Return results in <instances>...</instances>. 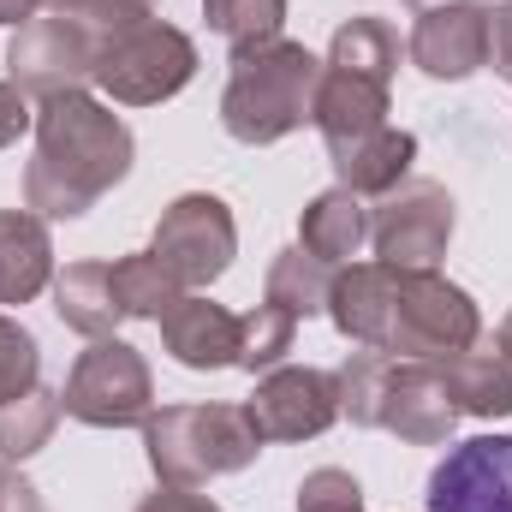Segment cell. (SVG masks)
Wrapping results in <instances>:
<instances>
[{
	"instance_id": "6da1fadb",
	"label": "cell",
	"mask_w": 512,
	"mask_h": 512,
	"mask_svg": "<svg viewBox=\"0 0 512 512\" xmlns=\"http://www.w3.org/2000/svg\"><path fill=\"white\" fill-rule=\"evenodd\" d=\"M328 316L352 346L405 364L465 352L483 334L471 292H459L435 268H393V262H352L346 274H334Z\"/></svg>"
},
{
	"instance_id": "7a4b0ae2",
	"label": "cell",
	"mask_w": 512,
	"mask_h": 512,
	"mask_svg": "<svg viewBox=\"0 0 512 512\" xmlns=\"http://www.w3.org/2000/svg\"><path fill=\"white\" fill-rule=\"evenodd\" d=\"M126 173H131V131L102 102H90L84 90L42 102V114H36V161L24 167V203L42 221L84 215Z\"/></svg>"
},
{
	"instance_id": "3957f363",
	"label": "cell",
	"mask_w": 512,
	"mask_h": 512,
	"mask_svg": "<svg viewBox=\"0 0 512 512\" xmlns=\"http://www.w3.org/2000/svg\"><path fill=\"white\" fill-rule=\"evenodd\" d=\"M316 90H322V60L304 42H268L233 54V78L221 96V126L239 143H280L298 126L316 120Z\"/></svg>"
},
{
	"instance_id": "277c9868",
	"label": "cell",
	"mask_w": 512,
	"mask_h": 512,
	"mask_svg": "<svg viewBox=\"0 0 512 512\" xmlns=\"http://www.w3.org/2000/svg\"><path fill=\"white\" fill-rule=\"evenodd\" d=\"M143 447L167 489H203L209 477L245 471L262 453L245 405H167L143 423Z\"/></svg>"
},
{
	"instance_id": "5b68a950",
	"label": "cell",
	"mask_w": 512,
	"mask_h": 512,
	"mask_svg": "<svg viewBox=\"0 0 512 512\" xmlns=\"http://www.w3.org/2000/svg\"><path fill=\"white\" fill-rule=\"evenodd\" d=\"M191 72H197L191 36L161 24V18H137V24H120V30H102L96 84L126 108H149V102L179 96L191 84Z\"/></svg>"
},
{
	"instance_id": "8992f818",
	"label": "cell",
	"mask_w": 512,
	"mask_h": 512,
	"mask_svg": "<svg viewBox=\"0 0 512 512\" xmlns=\"http://www.w3.org/2000/svg\"><path fill=\"white\" fill-rule=\"evenodd\" d=\"M149 399H155L149 364L131 352L126 340H114V334L96 340V346L72 364L66 393H60L66 417H78V423H90V429H131V423H149Z\"/></svg>"
},
{
	"instance_id": "52a82bcc",
	"label": "cell",
	"mask_w": 512,
	"mask_h": 512,
	"mask_svg": "<svg viewBox=\"0 0 512 512\" xmlns=\"http://www.w3.org/2000/svg\"><path fill=\"white\" fill-rule=\"evenodd\" d=\"M96 48H102V30L90 18H66V12H48V18H30L18 24L12 36V84L24 96H72L84 78H96Z\"/></svg>"
},
{
	"instance_id": "ba28073f",
	"label": "cell",
	"mask_w": 512,
	"mask_h": 512,
	"mask_svg": "<svg viewBox=\"0 0 512 512\" xmlns=\"http://www.w3.org/2000/svg\"><path fill=\"white\" fill-rule=\"evenodd\" d=\"M453 239V197L435 179H399L370 215V245L393 268H435Z\"/></svg>"
},
{
	"instance_id": "9c48e42d",
	"label": "cell",
	"mask_w": 512,
	"mask_h": 512,
	"mask_svg": "<svg viewBox=\"0 0 512 512\" xmlns=\"http://www.w3.org/2000/svg\"><path fill=\"white\" fill-rule=\"evenodd\" d=\"M149 251L161 256V262L179 274V286L191 292V286H209V280L227 274V262L239 251V233H233V215H227L221 197L191 191V197H179V203L161 215Z\"/></svg>"
},
{
	"instance_id": "30bf717a",
	"label": "cell",
	"mask_w": 512,
	"mask_h": 512,
	"mask_svg": "<svg viewBox=\"0 0 512 512\" xmlns=\"http://www.w3.org/2000/svg\"><path fill=\"white\" fill-rule=\"evenodd\" d=\"M429 512H512V435H477L447 447L429 471Z\"/></svg>"
},
{
	"instance_id": "8fae6325",
	"label": "cell",
	"mask_w": 512,
	"mask_h": 512,
	"mask_svg": "<svg viewBox=\"0 0 512 512\" xmlns=\"http://www.w3.org/2000/svg\"><path fill=\"white\" fill-rule=\"evenodd\" d=\"M256 441H310L340 417V382L328 370H268V382L256 387L245 405Z\"/></svg>"
},
{
	"instance_id": "7c38bea8",
	"label": "cell",
	"mask_w": 512,
	"mask_h": 512,
	"mask_svg": "<svg viewBox=\"0 0 512 512\" xmlns=\"http://www.w3.org/2000/svg\"><path fill=\"white\" fill-rule=\"evenodd\" d=\"M411 66L429 78H471L489 66V12L471 0H447V6H423L411 42H405Z\"/></svg>"
},
{
	"instance_id": "4fadbf2b",
	"label": "cell",
	"mask_w": 512,
	"mask_h": 512,
	"mask_svg": "<svg viewBox=\"0 0 512 512\" xmlns=\"http://www.w3.org/2000/svg\"><path fill=\"white\" fill-rule=\"evenodd\" d=\"M453 423H459V405L447 399V382L435 376V364L429 358L423 364H405L399 358L376 429H393L411 447H441V441H453Z\"/></svg>"
},
{
	"instance_id": "5bb4252c",
	"label": "cell",
	"mask_w": 512,
	"mask_h": 512,
	"mask_svg": "<svg viewBox=\"0 0 512 512\" xmlns=\"http://www.w3.org/2000/svg\"><path fill=\"white\" fill-rule=\"evenodd\" d=\"M161 340H167V352L185 370H227V364H239V316L209 304V298H197V292H185L161 316Z\"/></svg>"
},
{
	"instance_id": "9a60e30c",
	"label": "cell",
	"mask_w": 512,
	"mask_h": 512,
	"mask_svg": "<svg viewBox=\"0 0 512 512\" xmlns=\"http://www.w3.org/2000/svg\"><path fill=\"white\" fill-rule=\"evenodd\" d=\"M54 280V245L42 215L0 209V304H30Z\"/></svg>"
},
{
	"instance_id": "2e32d148",
	"label": "cell",
	"mask_w": 512,
	"mask_h": 512,
	"mask_svg": "<svg viewBox=\"0 0 512 512\" xmlns=\"http://www.w3.org/2000/svg\"><path fill=\"white\" fill-rule=\"evenodd\" d=\"M316 126L328 137V149L340 143H358L370 131L387 126V90L370 78H352V72H334L322 66V90H316Z\"/></svg>"
},
{
	"instance_id": "e0dca14e",
	"label": "cell",
	"mask_w": 512,
	"mask_h": 512,
	"mask_svg": "<svg viewBox=\"0 0 512 512\" xmlns=\"http://www.w3.org/2000/svg\"><path fill=\"white\" fill-rule=\"evenodd\" d=\"M54 310L72 334L108 340L126 322V310L114 298V262H72L66 274H54Z\"/></svg>"
},
{
	"instance_id": "ac0fdd59",
	"label": "cell",
	"mask_w": 512,
	"mask_h": 512,
	"mask_svg": "<svg viewBox=\"0 0 512 512\" xmlns=\"http://www.w3.org/2000/svg\"><path fill=\"white\" fill-rule=\"evenodd\" d=\"M334 155V173H340V185L346 191H358V197H387L405 173H411V161H417V137L411 131H370V137H358V143H340V149H328Z\"/></svg>"
},
{
	"instance_id": "d6986e66",
	"label": "cell",
	"mask_w": 512,
	"mask_h": 512,
	"mask_svg": "<svg viewBox=\"0 0 512 512\" xmlns=\"http://www.w3.org/2000/svg\"><path fill=\"white\" fill-rule=\"evenodd\" d=\"M435 376L447 382V399L471 417H512V364L501 352H447V358H429Z\"/></svg>"
},
{
	"instance_id": "ffe728a7",
	"label": "cell",
	"mask_w": 512,
	"mask_h": 512,
	"mask_svg": "<svg viewBox=\"0 0 512 512\" xmlns=\"http://www.w3.org/2000/svg\"><path fill=\"white\" fill-rule=\"evenodd\" d=\"M364 239H370V209H364V197L358 191H322L310 209H304V227H298V245L310 256H322L328 268H340V262H352V256L364 251Z\"/></svg>"
},
{
	"instance_id": "44dd1931",
	"label": "cell",
	"mask_w": 512,
	"mask_h": 512,
	"mask_svg": "<svg viewBox=\"0 0 512 512\" xmlns=\"http://www.w3.org/2000/svg\"><path fill=\"white\" fill-rule=\"evenodd\" d=\"M328 298H334V268L322 256H310L304 245L274 256V268H268V304H280L286 316H316V310H328Z\"/></svg>"
},
{
	"instance_id": "7402d4cb",
	"label": "cell",
	"mask_w": 512,
	"mask_h": 512,
	"mask_svg": "<svg viewBox=\"0 0 512 512\" xmlns=\"http://www.w3.org/2000/svg\"><path fill=\"white\" fill-rule=\"evenodd\" d=\"M328 66L334 72H352V78H370V84H382L393 78V66H399V36L387 30L382 18H352V24H340L334 30V48H328Z\"/></svg>"
},
{
	"instance_id": "603a6c76",
	"label": "cell",
	"mask_w": 512,
	"mask_h": 512,
	"mask_svg": "<svg viewBox=\"0 0 512 512\" xmlns=\"http://www.w3.org/2000/svg\"><path fill=\"white\" fill-rule=\"evenodd\" d=\"M114 298H120V310L126 316H167L179 298H185V286H179V274L161 262L155 251H143V256H120L114 262Z\"/></svg>"
},
{
	"instance_id": "cb8c5ba5",
	"label": "cell",
	"mask_w": 512,
	"mask_h": 512,
	"mask_svg": "<svg viewBox=\"0 0 512 512\" xmlns=\"http://www.w3.org/2000/svg\"><path fill=\"white\" fill-rule=\"evenodd\" d=\"M60 393H48V387L36 382L30 393H18V399H6L0 405V459H30V453H42L48 447V435H54V423H60Z\"/></svg>"
},
{
	"instance_id": "d4e9b609",
	"label": "cell",
	"mask_w": 512,
	"mask_h": 512,
	"mask_svg": "<svg viewBox=\"0 0 512 512\" xmlns=\"http://www.w3.org/2000/svg\"><path fill=\"white\" fill-rule=\"evenodd\" d=\"M393 364H399V358L358 346V352L334 370V382H340V411H346L358 429H376V423H382V399H387V382H393Z\"/></svg>"
},
{
	"instance_id": "484cf974",
	"label": "cell",
	"mask_w": 512,
	"mask_h": 512,
	"mask_svg": "<svg viewBox=\"0 0 512 512\" xmlns=\"http://www.w3.org/2000/svg\"><path fill=\"white\" fill-rule=\"evenodd\" d=\"M203 18H209L215 36L233 42V54H245V48H268V42H280L286 0H203Z\"/></svg>"
},
{
	"instance_id": "4316f807",
	"label": "cell",
	"mask_w": 512,
	"mask_h": 512,
	"mask_svg": "<svg viewBox=\"0 0 512 512\" xmlns=\"http://www.w3.org/2000/svg\"><path fill=\"white\" fill-rule=\"evenodd\" d=\"M298 316H286L280 304H256L251 316H239V370H274L292 352Z\"/></svg>"
},
{
	"instance_id": "83f0119b",
	"label": "cell",
	"mask_w": 512,
	"mask_h": 512,
	"mask_svg": "<svg viewBox=\"0 0 512 512\" xmlns=\"http://www.w3.org/2000/svg\"><path fill=\"white\" fill-rule=\"evenodd\" d=\"M36 376H42V358H36L30 328H18L12 316H0V405L18 399V393H30Z\"/></svg>"
},
{
	"instance_id": "f1b7e54d",
	"label": "cell",
	"mask_w": 512,
	"mask_h": 512,
	"mask_svg": "<svg viewBox=\"0 0 512 512\" xmlns=\"http://www.w3.org/2000/svg\"><path fill=\"white\" fill-rule=\"evenodd\" d=\"M298 512H364V489L352 483V471L322 465L298 483Z\"/></svg>"
},
{
	"instance_id": "f546056e",
	"label": "cell",
	"mask_w": 512,
	"mask_h": 512,
	"mask_svg": "<svg viewBox=\"0 0 512 512\" xmlns=\"http://www.w3.org/2000/svg\"><path fill=\"white\" fill-rule=\"evenodd\" d=\"M155 6L161 0H90V24L96 30H120V24H137V18H155Z\"/></svg>"
},
{
	"instance_id": "4dcf8cb0",
	"label": "cell",
	"mask_w": 512,
	"mask_h": 512,
	"mask_svg": "<svg viewBox=\"0 0 512 512\" xmlns=\"http://www.w3.org/2000/svg\"><path fill=\"white\" fill-rule=\"evenodd\" d=\"M30 126H36V114H30V96H24L18 84H0V149H6V143H18Z\"/></svg>"
},
{
	"instance_id": "1f68e13d",
	"label": "cell",
	"mask_w": 512,
	"mask_h": 512,
	"mask_svg": "<svg viewBox=\"0 0 512 512\" xmlns=\"http://www.w3.org/2000/svg\"><path fill=\"white\" fill-rule=\"evenodd\" d=\"M489 66L512 84V0L501 12H489Z\"/></svg>"
},
{
	"instance_id": "d6a6232c",
	"label": "cell",
	"mask_w": 512,
	"mask_h": 512,
	"mask_svg": "<svg viewBox=\"0 0 512 512\" xmlns=\"http://www.w3.org/2000/svg\"><path fill=\"white\" fill-rule=\"evenodd\" d=\"M137 512H221V507H215L209 495H197V489H167V483H161Z\"/></svg>"
},
{
	"instance_id": "836d02e7",
	"label": "cell",
	"mask_w": 512,
	"mask_h": 512,
	"mask_svg": "<svg viewBox=\"0 0 512 512\" xmlns=\"http://www.w3.org/2000/svg\"><path fill=\"white\" fill-rule=\"evenodd\" d=\"M0 512H42V501H36V489L12 471V465H0Z\"/></svg>"
},
{
	"instance_id": "e575fe53",
	"label": "cell",
	"mask_w": 512,
	"mask_h": 512,
	"mask_svg": "<svg viewBox=\"0 0 512 512\" xmlns=\"http://www.w3.org/2000/svg\"><path fill=\"white\" fill-rule=\"evenodd\" d=\"M36 6H42V0H0V24H12V30H18V24H30V18H36Z\"/></svg>"
},
{
	"instance_id": "d590c367",
	"label": "cell",
	"mask_w": 512,
	"mask_h": 512,
	"mask_svg": "<svg viewBox=\"0 0 512 512\" xmlns=\"http://www.w3.org/2000/svg\"><path fill=\"white\" fill-rule=\"evenodd\" d=\"M48 12H66V18H84L90 12V0H42Z\"/></svg>"
},
{
	"instance_id": "8d00e7d4",
	"label": "cell",
	"mask_w": 512,
	"mask_h": 512,
	"mask_svg": "<svg viewBox=\"0 0 512 512\" xmlns=\"http://www.w3.org/2000/svg\"><path fill=\"white\" fill-rule=\"evenodd\" d=\"M495 352H501V358H507V364H512V310H507V322L495 328Z\"/></svg>"
},
{
	"instance_id": "74e56055",
	"label": "cell",
	"mask_w": 512,
	"mask_h": 512,
	"mask_svg": "<svg viewBox=\"0 0 512 512\" xmlns=\"http://www.w3.org/2000/svg\"><path fill=\"white\" fill-rule=\"evenodd\" d=\"M411 6H447V0H411Z\"/></svg>"
}]
</instances>
